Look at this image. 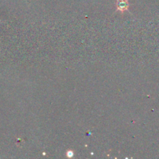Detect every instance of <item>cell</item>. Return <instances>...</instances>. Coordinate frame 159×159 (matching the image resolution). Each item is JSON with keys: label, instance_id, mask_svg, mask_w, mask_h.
I'll list each match as a JSON object with an SVG mask.
<instances>
[{"label": "cell", "instance_id": "1", "mask_svg": "<svg viewBox=\"0 0 159 159\" xmlns=\"http://www.w3.org/2000/svg\"><path fill=\"white\" fill-rule=\"evenodd\" d=\"M129 7V3L127 0H117L116 1V8L119 11L123 12Z\"/></svg>", "mask_w": 159, "mask_h": 159}]
</instances>
